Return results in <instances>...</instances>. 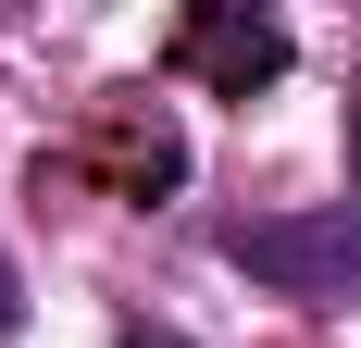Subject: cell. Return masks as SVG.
I'll list each match as a JSON object with an SVG mask.
<instances>
[{"label":"cell","mask_w":361,"mask_h":348,"mask_svg":"<svg viewBox=\"0 0 361 348\" xmlns=\"http://www.w3.org/2000/svg\"><path fill=\"white\" fill-rule=\"evenodd\" d=\"M224 261L274 299H349L361 286V211H250V224H224Z\"/></svg>","instance_id":"1"},{"label":"cell","mask_w":361,"mask_h":348,"mask_svg":"<svg viewBox=\"0 0 361 348\" xmlns=\"http://www.w3.org/2000/svg\"><path fill=\"white\" fill-rule=\"evenodd\" d=\"M287 63H299V37L274 25V13H212V0L175 13V75H200L212 100H262Z\"/></svg>","instance_id":"2"},{"label":"cell","mask_w":361,"mask_h":348,"mask_svg":"<svg viewBox=\"0 0 361 348\" xmlns=\"http://www.w3.org/2000/svg\"><path fill=\"white\" fill-rule=\"evenodd\" d=\"M100 174L125 187V199H162V187H187V137H175V112L162 100H125L100 125Z\"/></svg>","instance_id":"3"},{"label":"cell","mask_w":361,"mask_h":348,"mask_svg":"<svg viewBox=\"0 0 361 348\" xmlns=\"http://www.w3.org/2000/svg\"><path fill=\"white\" fill-rule=\"evenodd\" d=\"M13 323H25V286H13V261H0V336H13Z\"/></svg>","instance_id":"4"},{"label":"cell","mask_w":361,"mask_h":348,"mask_svg":"<svg viewBox=\"0 0 361 348\" xmlns=\"http://www.w3.org/2000/svg\"><path fill=\"white\" fill-rule=\"evenodd\" d=\"M125 348H187V336H162V323H125Z\"/></svg>","instance_id":"5"},{"label":"cell","mask_w":361,"mask_h":348,"mask_svg":"<svg viewBox=\"0 0 361 348\" xmlns=\"http://www.w3.org/2000/svg\"><path fill=\"white\" fill-rule=\"evenodd\" d=\"M349 174H361V100H349Z\"/></svg>","instance_id":"6"}]
</instances>
